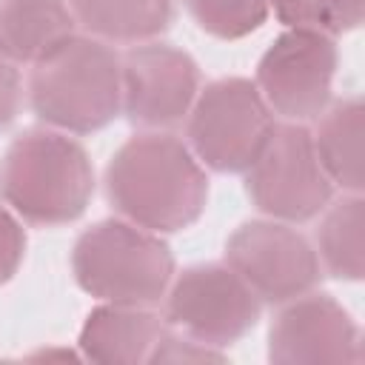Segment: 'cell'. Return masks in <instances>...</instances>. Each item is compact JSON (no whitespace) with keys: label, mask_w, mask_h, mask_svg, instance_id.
I'll return each mask as SVG.
<instances>
[{"label":"cell","mask_w":365,"mask_h":365,"mask_svg":"<svg viewBox=\"0 0 365 365\" xmlns=\"http://www.w3.org/2000/svg\"><path fill=\"white\" fill-rule=\"evenodd\" d=\"M106 197L123 220L154 234H174L202 217L208 177L180 137L145 131L111 154L106 165Z\"/></svg>","instance_id":"obj_1"},{"label":"cell","mask_w":365,"mask_h":365,"mask_svg":"<svg viewBox=\"0 0 365 365\" xmlns=\"http://www.w3.org/2000/svg\"><path fill=\"white\" fill-rule=\"evenodd\" d=\"M29 106L66 134L106 128L123 111L120 54L97 37L68 34L31 63Z\"/></svg>","instance_id":"obj_2"},{"label":"cell","mask_w":365,"mask_h":365,"mask_svg":"<svg viewBox=\"0 0 365 365\" xmlns=\"http://www.w3.org/2000/svg\"><path fill=\"white\" fill-rule=\"evenodd\" d=\"M91 194L88 151L63 131H23L0 157V197L31 225L74 222L88 208Z\"/></svg>","instance_id":"obj_3"},{"label":"cell","mask_w":365,"mask_h":365,"mask_svg":"<svg viewBox=\"0 0 365 365\" xmlns=\"http://www.w3.org/2000/svg\"><path fill=\"white\" fill-rule=\"evenodd\" d=\"M74 282L100 302L154 305L174 277V254L160 234L128 220H100L71 248Z\"/></svg>","instance_id":"obj_4"},{"label":"cell","mask_w":365,"mask_h":365,"mask_svg":"<svg viewBox=\"0 0 365 365\" xmlns=\"http://www.w3.org/2000/svg\"><path fill=\"white\" fill-rule=\"evenodd\" d=\"M274 111L262 100L257 83L245 77H222L197 91L188 111V148L217 171H245L274 131Z\"/></svg>","instance_id":"obj_5"},{"label":"cell","mask_w":365,"mask_h":365,"mask_svg":"<svg viewBox=\"0 0 365 365\" xmlns=\"http://www.w3.org/2000/svg\"><path fill=\"white\" fill-rule=\"evenodd\" d=\"M248 200L279 222H305L322 214L334 197L314 137L302 123L274 125L257 160L245 168Z\"/></svg>","instance_id":"obj_6"},{"label":"cell","mask_w":365,"mask_h":365,"mask_svg":"<svg viewBox=\"0 0 365 365\" xmlns=\"http://www.w3.org/2000/svg\"><path fill=\"white\" fill-rule=\"evenodd\" d=\"M225 265L259 297V302H288L308 294L322 279L317 248L291 222L248 220L225 240Z\"/></svg>","instance_id":"obj_7"},{"label":"cell","mask_w":365,"mask_h":365,"mask_svg":"<svg viewBox=\"0 0 365 365\" xmlns=\"http://www.w3.org/2000/svg\"><path fill=\"white\" fill-rule=\"evenodd\" d=\"M339 51L331 34L285 29L257 63V88L268 108L288 123H305L331 103Z\"/></svg>","instance_id":"obj_8"},{"label":"cell","mask_w":365,"mask_h":365,"mask_svg":"<svg viewBox=\"0 0 365 365\" xmlns=\"http://www.w3.org/2000/svg\"><path fill=\"white\" fill-rule=\"evenodd\" d=\"M257 319L259 297L228 265H191L168 282L165 322L205 345L225 348L242 339Z\"/></svg>","instance_id":"obj_9"},{"label":"cell","mask_w":365,"mask_h":365,"mask_svg":"<svg viewBox=\"0 0 365 365\" xmlns=\"http://www.w3.org/2000/svg\"><path fill=\"white\" fill-rule=\"evenodd\" d=\"M123 111L131 125L171 128L188 117L200 91L197 60L171 43H137L120 57Z\"/></svg>","instance_id":"obj_10"},{"label":"cell","mask_w":365,"mask_h":365,"mask_svg":"<svg viewBox=\"0 0 365 365\" xmlns=\"http://www.w3.org/2000/svg\"><path fill=\"white\" fill-rule=\"evenodd\" d=\"M268 359L277 365H354L362 359L359 328L331 294H299L282 302L268 328Z\"/></svg>","instance_id":"obj_11"},{"label":"cell","mask_w":365,"mask_h":365,"mask_svg":"<svg viewBox=\"0 0 365 365\" xmlns=\"http://www.w3.org/2000/svg\"><path fill=\"white\" fill-rule=\"evenodd\" d=\"M165 328H168L165 317L154 314L148 305L103 302L88 311L77 345L83 356L91 362L137 365V362H148Z\"/></svg>","instance_id":"obj_12"},{"label":"cell","mask_w":365,"mask_h":365,"mask_svg":"<svg viewBox=\"0 0 365 365\" xmlns=\"http://www.w3.org/2000/svg\"><path fill=\"white\" fill-rule=\"evenodd\" d=\"M68 34V0H0V54L11 63H34Z\"/></svg>","instance_id":"obj_13"},{"label":"cell","mask_w":365,"mask_h":365,"mask_svg":"<svg viewBox=\"0 0 365 365\" xmlns=\"http://www.w3.org/2000/svg\"><path fill=\"white\" fill-rule=\"evenodd\" d=\"M74 23L108 43H148L168 31L177 0H68Z\"/></svg>","instance_id":"obj_14"},{"label":"cell","mask_w":365,"mask_h":365,"mask_svg":"<svg viewBox=\"0 0 365 365\" xmlns=\"http://www.w3.org/2000/svg\"><path fill=\"white\" fill-rule=\"evenodd\" d=\"M362 134L365 108L359 97H345L322 108L314 137L317 157L334 185L362 194Z\"/></svg>","instance_id":"obj_15"},{"label":"cell","mask_w":365,"mask_h":365,"mask_svg":"<svg viewBox=\"0 0 365 365\" xmlns=\"http://www.w3.org/2000/svg\"><path fill=\"white\" fill-rule=\"evenodd\" d=\"M317 228V257L319 265L336 277L356 282L365 271V202L362 194H348L322 208Z\"/></svg>","instance_id":"obj_16"},{"label":"cell","mask_w":365,"mask_h":365,"mask_svg":"<svg viewBox=\"0 0 365 365\" xmlns=\"http://www.w3.org/2000/svg\"><path fill=\"white\" fill-rule=\"evenodd\" d=\"M185 9L205 34L240 40L268 20L271 0H185Z\"/></svg>","instance_id":"obj_17"},{"label":"cell","mask_w":365,"mask_h":365,"mask_svg":"<svg viewBox=\"0 0 365 365\" xmlns=\"http://www.w3.org/2000/svg\"><path fill=\"white\" fill-rule=\"evenodd\" d=\"M271 9L288 29H314L336 37L362 23L365 0H271Z\"/></svg>","instance_id":"obj_18"},{"label":"cell","mask_w":365,"mask_h":365,"mask_svg":"<svg viewBox=\"0 0 365 365\" xmlns=\"http://www.w3.org/2000/svg\"><path fill=\"white\" fill-rule=\"evenodd\" d=\"M208 359L222 362L225 354L214 345H205V342H200L188 334L180 336L168 328H165V334L160 336V342L154 345V351L148 356V362H208Z\"/></svg>","instance_id":"obj_19"},{"label":"cell","mask_w":365,"mask_h":365,"mask_svg":"<svg viewBox=\"0 0 365 365\" xmlns=\"http://www.w3.org/2000/svg\"><path fill=\"white\" fill-rule=\"evenodd\" d=\"M26 254V231L14 211L0 205V285L9 282Z\"/></svg>","instance_id":"obj_20"},{"label":"cell","mask_w":365,"mask_h":365,"mask_svg":"<svg viewBox=\"0 0 365 365\" xmlns=\"http://www.w3.org/2000/svg\"><path fill=\"white\" fill-rule=\"evenodd\" d=\"M20 100H23V88H20L17 63L0 54V128H6L17 117Z\"/></svg>","instance_id":"obj_21"}]
</instances>
